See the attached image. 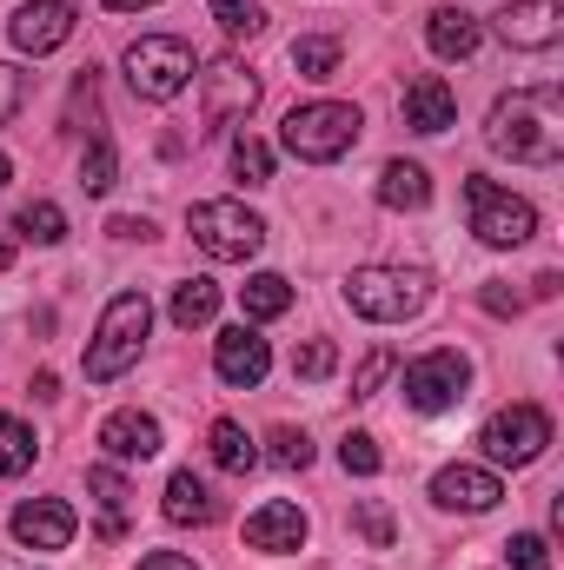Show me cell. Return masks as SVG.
I'll list each match as a JSON object with an SVG mask.
<instances>
[{
  "instance_id": "obj_1",
  "label": "cell",
  "mask_w": 564,
  "mask_h": 570,
  "mask_svg": "<svg viewBox=\"0 0 564 570\" xmlns=\"http://www.w3.org/2000/svg\"><path fill=\"white\" fill-rule=\"evenodd\" d=\"M485 140L498 146L505 159H518V166H552L564 153V94L558 87H532V94L498 100Z\"/></svg>"
},
{
  "instance_id": "obj_2",
  "label": "cell",
  "mask_w": 564,
  "mask_h": 570,
  "mask_svg": "<svg viewBox=\"0 0 564 570\" xmlns=\"http://www.w3.org/2000/svg\"><path fill=\"white\" fill-rule=\"evenodd\" d=\"M146 332H153V298H146V292H120V298L100 312V332H94V345H87V379L107 385V379H120L127 365H140Z\"/></svg>"
},
{
  "instance_id": "obj_3",
  "label": "cell",
  "mask_w": 564,
  "mask_h": 570,
  "mask_svg": "<svg viewBox=\"0 0 564 570\" xmlns=\"http://www.w3.org/2000/svg\"><path fill=\"white\" fill-rule=\"evenodd\" d=\"M359 107H346V100H312V107H292L280 127V140L292 159H305V166H332V159H346L352 146H359Z\"/></svg>"
},
{
  "instance_id": "obj_4",
  "label": "cell",
  "mask_w": 564,
  "mask_h": 570,
  "mask_svg": "<svg viewBox=\"0 0 564 570\" xmlns=\"http://www.w3.org/2000/svg\"><path fill=\"white\" fill-rule=\"evenodd\" d=\"M186 233H193V246H200L206 259H220V266H246V259L266 246V219L246 213L240 199H200V206L186 213Z\"/></svg>"
},
{
  "instance_id": "obj_5",
  "label": "cell",
  "mask_w": 564,
  "mask_h": 570,
  "mask_svg": "<svg viewBox=\"0 0 564 570\" xmlns=\"http://www.w3.org/2000/svg\"><path fill=\"white\" fill-rule=\"evenodd\" d=\"M425 298H431L425 273H406V266H366V273L346 279V305H352L359 318H372V325L412 318V312H425Z\"/></svg>"
},
{
  "instance_id": "obj_6",
  "label": "cell",
  "mask_w": 564,
  "mask_h": 570,
  "mask_svg": "<svg viewBox=\"0 0 564 570\" xmlns=\"http://www.w3.org/2000/svg\"><path fill=\"white\" fill-rule=\"evenodd\" d=\"M465 206H471V233H478L485 246H525V239L538 233V206L518 199V193H505V186L485 179V173L465 179Z\"/></svg>"
},
{
  "instance_id": "obj_7",
  "label": "cell",
  "mask_w": 564,
  "mask_h": 570,
  "mask_svg": "<svg viewBox=\"0 0 564 570\" xmlns=\"http://www.w3.org/2000/svg\"><path fill=\"white\" fill-rule=\"evenodd\" d=\"M186 80H193V47L186 40L146 33V40L127 47V87L140 100H173V94H186Z\"/></svg>"
},
{
  "instance_id": "obj_8",
  "label": "cell",
  "mask_w": 564,
  "mask_h": 570,
  "mask_svg": "<svg viewBox=\"0 0 564 570\" xmlns=\"http://www.w3.org/2000/svg\"><path fill=\"white\" fill-rule=\"evenodd\" d=\"M399 392H406V405L425 412V419L431 412H451L471 392V365H465V352H425V358L406 365V385Z\"/></svg>"
},
{
  "instance_id": "obj_9",
  "label": "cell",
  "mask_w": 564,
  "mask_h": 570,
  "mask_svg": "<svg viewBox=\"0 0 564 570\" xmlns=\"http://www.w3.org/2000/svg\"><path fill=\"white\" fill-rule=\"evenodd\" d=\"M478 444H485V458L492 464H538L545 458V444H552V419L538 412V405H505L492 425L478 431Z\"/></svg>"
},
{
  "instance_id": "obj_10",
  "label": "cell",
  "mask_w": 564,
  "mask_h": 570,
  "mask_svg": "<svg viewBox=\"0 0 564 570\" xmlns=\"http://www.w3.org/2000/svg\"><path fill=\"white\" fill-rule=\"evenodd\" d=\"M260 107V80L240 73V60H213L206 67V134H233V120H246Z\"/></svg>"
},
{
  "instance_id": "obj_11",
  "label": "cell",
  "mask_w": 564,
  "mask_h": 570,
  "mask_svg": "<svg viewBox=\"0 0 564 570\" xmlns=\"http://www.w3.org/2000/svg\"><path fill=\"white\" fill-rule=\"evenodd\" d=\"M7 33H13L20 53H54V47L74 40V0H20Z\"/></svg>"
},
{
  "instance_id": "obj_12",
  "label": "cell",
  "mask_w": 564,
  "mask_h": 570,
  "mask_svg": "<svg viewBox=\"0 0 564 570\" xmlns=\"http://www.w3.org/2000/svg\"><path fill=\"white\" fill-rule=\"evenodd\" d=\"M558 33H564V0H512L498 13V40L505 47H525V53L558 47Z\"/></svg>"
},
{
  "instance_id": "obj_13",
  "label": "cell",
  "mask_w": 564,
  "mask_h": 570,
  "mask_svg": "<svg viewBox=\"0 0 564 570\" xmlns=\"http://www.w3.org/2000/svg\"><path fill=\"white\" fill-rule=\"evenodd\" d=\"M213 372L246 392V385H260V379L273 372V352H266V338H260L253 325H233V332L213 338Z\"/></svg>"
},
{
  "instance_id": "obj_14",
  "label": "cell",
  "mask_w": 564,
  "mask_h": 570,
  "mask_svg": "<svg viewBox=\"0 0 564 570\" xmlns=\"http://www.w3.org/2000/svg\"><path fill=\"white\" fill-rule=\"evenodd\" d=\"M74 531H80V518H74V504H60V498H27V504L13 511V538H20L27 551H60V544H74Z\"/></svg>"
},
{
  "instance_id": "obj_15",
  "label": "cell",
  "mask_w": 564,
  "mask_h": 570,
  "mask_svg": "<svg viewBox=\"0 0 564 570\" xmlns=\"http://www.w3.org/2000/svg\"><path fill=\"white\" fill-rule=\"evenodd\" d=\"M431 498H438L445 511H492V504L505 498V484H498V471H478V464H445V471L431 478Z\"/></svg>"
},
{
  "instance_id": "obj_16",
  "label": "cell",
  "mask_w": 564,
  "mask_h": 570,
  "mask_svg": "<svg viewBox=\"0 0 564 570\" xmlns=\"http://www.w3.org/2000/svg\"><path fill=\"white\" fill-rule=\"evenodd\" d=\"M406 127H412V134H445V127H458V94H451L438 73L406 80Z\"/></svg>"
},
{
  "instance_id": "obj_17",
  "label": "cell",
  "mask_w": 564,
  "mask_h": 570,
  "mask_svg": "<svg viewBox=\"0 0 564 570\" xmlns=\"http://www.w3.org/2000/svg\"><path fill=\"white\" fill-rule=\"evenodd\" d=\"M246 544H253V551H273V558L299 551V544H305V511H299V504H285V498L260 504V511L246 518Z\"/></svg>"
},
{
  "instance_id": "obj_18",
  "label": "cell",
  "mask_w": 564,
  "mask_h": 570,
  "mask_svg": "<svg viewBox=\"0 0 564 570\" xmlns=\"http://www.w3.org/2000/svg\"><path fill=\"white\" fill-rule=\"evenodd\" d=\"M100 444H107L114 464H146V458H159V419H146V412H114V419L100 425Z\"/></svg>"
},
{
  "instance_id": "obj_19",
  "label": "cell",
  "mask_w": 564,
  "mask_h": 570,
  "mask_svg": "<svg viewBox=\"0 0 564 570\" xmlns=\"http://www.w3.org/2000/svg\"><path fill=\"white\" fill-rule=\"evenodd\" d=\"M379 206H392V213H425V206H431V179H425L419 159H386V173H379Z\"/></svg>"
},
{
  "instance_id": "obj_20",
  "label": "cell",
  "mask_w": 564,
  "mask_h": 570,
  "mask_svg": "<svg viewBox=\"0 0 564 570\" xmlns=\"http://www.w3.org/2000/svg\"><path fill=\"white\" fill-rule=\"evenodd\" d=\"M425 40H431L438 60H471V53H478V20H471L465 7H438L431 27H425Z\"/></svg>"
},
{
  "instance_id": "obj_21",
  "label": "cell",
  "mask_w": 564,
  "mask_h": 570,
  "mask_svg": "<svg viewBox=\"0 0 564 570\" xmlns=\"http://www.w3.org/2000/svg\"><path fill=\"white\" fill-rule=\"evenodd\" d=\"M166 518H173V524H213V518H220V498L206 491V478L173 471V478H166Z\"/></svg>"
},
{
  "instance_id": "obj_22",
  "label": "cell",
  "mask_w": 564,
  "mask_h": 570,
  "mask_svg": "<svg viewBox=\"0 0 564 570\" xmlns=\"http://www.w3.org/2000/svg\"><path fill=\"white\" fill-rule=\"evenodd\" d=\"M213 312H220V285L213 279H179L173 285V325H179V332L213 325Z\"/></svg>"
},
{
  "instance_id": "obj_23",
  "label": "cell",
  "mask_w": 564,
  "mask_h": 570,
  "mask_svg": "<svg viewBox=\"0 0 564 570\" xmlns=\"http://www.w3.org/2000/svg\"><path fill=\"white\" fill-rule=\"evenodd\" d=\"M206 444H213V464H220V471H233V478H246V471L260 464V444L246 438V425H233V419H220Z\"/></svg>"
},
{
  "instance_id": "obj_24",
  "label": "cell",
  "mask_w": 564,
  "mask_h": 570,
  "mask_svg": "<svg viewBox=\"0 0 564 570\" xmlns=\"http://www.w3.org/2000/svg\"><path fill=\"white\" fill-rule=\"evenodd\" d=\"M339 33H305V40H292V67H299V80H332L339 73Z\"/></svg>"
},
{
  "instance_id": "obj_25",
  "label": "cell",
  "mask_w": 564,
  "mask_h": 570,
  "mask_svg": "<svg viewBox=\"0 0 564 570\" xmlns=\"http://www.w3.org/2000/svg\"><path fill=\"white\" fill-rule=\"evenodd\" d=\"M240 305H246V318L260 325V318H280L285 305H292V285L280 273H253V279L240 285Z\"/></svg>"
},
{
  "instance_id": "obj_26",
  "label": "cell",
  "mask_w": 564,
  "mask_h": 570,
  "mask_svg": "<svg viewBox=\"0 0 564 570\" xmlns=\"http://www.w3.org/2000/svg\"><path fill=\"white\" fill-rule=\"evenodd\" d=\"M87 491H94V498H100V511H107L100 538H120V511H127V498H134V491H127V478H120L114 464H94V471H87Z\"/></svg>"
},
{
  "instance_id": "obj_27",
  "label": "cell",
  "mask_w": 564,
  "mask_h": 570,
  "mask_svg": "<svg viewBox=\"0 0 564 570\" xmlns=\"http://www.w3.org/2000/svg\"><path fill=\"white\" fill-rule=\"evenodd\" d=\"M13 233H20V239H33V246H60V239H67V213H60L54 199H33V206H20Z\"/></svg>"
},
{
  "instance_id": "obj_28",
  "label": "cell",
  "mask_w": 564,
  "mask_h": 570,
  "mask_svg": "<svg viewBox=\"0 0 564 570\" xmlns=\"http://www.w3.org/2000/svg\"><path fill=\"white\" fill-rule=\"evenodd\" d=\"M33 471V431L13 412H0V478H27Z\"/></svg>"
},
{
  "instance_id": "obj_29",
  "label": "cell",
  "mask_w": 564,
  "mask_h": 570,
  "mask_svg": "<svg viewBox=\"0 0 564 570\" xmlns=\"http://www.w3.org/2000/svg\"><path fill=\"white\" fill-rule=\"evenodd\" d=\"M114 179H120V153L100 134V140L80 153V186H87V193H114Z\"/></svg>"
},
{
  "instance_id": "obj_30",
  "label": "cell",
  "mask_w": 564,
  "mask_h": 570,
  "mask_svg": "<svg viewBox=\"0 0 564 570\" xmlns=\"http://www.w3.org/2000/svg\"><path fill=\"white\" fill-rule=\"evenodd\" d=\"M339 464H346L352 478H379V471H386V451H379V438H372V431H346Z\"/></svg>"
},
{
  "instance_id": "obj_31",
  "label": "cell",
  "mask_w": 564,
  "mask_h": 570,
  "mask_svg": "<svg viewBox=\"0 0 564 570\" xmlns=\"http://www.w3.org/2000/svg\"><path fill=\"white\" fill-rule=\"evenodd\" d=\"M233 179H240V186H266V179H273V153H266V140H253V134L233 140Z\"/></svg>"
},
{
  "instance_id": "obj_32",
  "label": "cell",
  "mask_w": 564,
  "mask_h": 570,
  "mask_svg": "<svg viewBox=\"0 0 564 570\" xmlns=\"http://www.w3.org/2000/svg\"><path fill=\"white\" fill-rule=\"evenodd\" d=\"M352 524H359V538H366L372 551H392V538H399V524H392V511H386L379 498H366V504L352 511Z\"/></svg>"
},
{
  "instance_id": "obj_33",
  "label": "cell",
  "mask_w": 564,
  "mask_h": 570,
  "mask_svg": "<svg viewBox=\"0 0 564 570\" xmlns=\"http://www.w3.org/2000/svg\"><path fill=\"white\" fill-rule=\"evenodd\" d=\"M213 20H220L226 40H253L260 33V7L253 0H213Z\"/></svg>"
},
{
  "instance_id": "obj_34",
  "label": "cell",
  "mask_w": 564,
  "mask_h": 570,
  "mask_svg": "<svg viewBox=\"0 0 564 570\" xmlns=\"http://www.w3.org/2000/svg\"><path fill=\"white\" fill-rule=\"evenodd\" d=\"M332 365H339V352H332V338H312V345H299V358H292V372H299L305 385H319V379H332Z\"/></svg>"
},
{
  "instance_id": "obj_35",
  "label": "cell",
  "mask_w": 564,
  "mask_h": 570,
  "mask_svg": "<svg viewBox=\"0 0 564 570\" xmlns=\"http://www.w3.org/2000/svg\"><path fill=\"white\" fill-rule=\"evenodd\" d=\"M505 564L512 570H552V544H545L538 531H518V538L505 544Z\"/></svg>"
},
{
  "instance_id": "obj_36",
  "label": "cell",
  "mask_w": 564,
  "mask_h": 570,
  "mask_svg": "<svg viewBox=\"0 0 564 570\" xmlns=\"http://www.w3.org/2000/svg\"><path fill=\"white\" fill-rule=\"evenodd\" d=\"M273 458H280L285 471H305V464H312V438H305V431H292V425H280V431H273Z\"/></svg>"
},
{
  "instance_id": "obj_37",
  "label": "cell",
  "mask_w": 564,
  "mask_h": 570,
  "mask_svg": "<svg viewBox=\"0 0 564 570\" xmlns=\"http://www.w3.org/2000/svg\"><path fill=\"white\" fill-rule=\"evenodd\" d=\"M478 305H485L492 318H518V312H525V292H512L505 279H485L478 285Z\"/></svg>"
},
{
  "instance_id": "obj_38",
  "label": "cell",
  "mask_w": 564,
  "mask_h": 570,
  "mask_svg": "<svg viewBox=\"0 0 564 570\" xmlns=\"http://www.w3.org/2000/svg\"><path fill=\"white\" fill-rule=\"evenodd\" d=\"M20 94H27V73L20 67H0V127L20 114Z\"/></svg>"
},
{
  "instance_id": "obj_39",
  "label": "cell",
  "mask_w": 564,
  "mask_h": 570,
  "mask_svg": "<svg viewBox=\"0 0 564 570\" xmlns=\"http://www.w3.org/2000/svg\"><path fill=\"white\" fill-rule=\"evenodd\" d=\"M386 372H392V352H372V358H366V365H359V379H352V392H359V399H372V392H379V379H386Z\"/></svg>"
},
{
  "instance_id": "obj_40",
  "label": "cell",
  "mask_w": 564,
  "mask_h": 570,
  "mask_svg": "<svg viewBox=\"0 0 564 570\" xmlns=\"http://www.w3.org/2000/svg\"><path fill=\"white\" fill-rule=\"evenodd\" d=\"M140 570H200V564H193V558H179V551H153Z\"/></svg>"
},
{
  "instance_id": "obj_41",
  "label": "cell",
  "mask_w": 564,
  "mask_h": 570,
  "mask_svg": "<svg viewBox=\"0 0 564 570\" xmlns=\"http://www.w3.org/2000/svg\"><path fill=\"white\" fill-rule=\"evenodd\" d=\"M532 298H558V273H538L532 279Z\"/></svg>"
},
{
  "instance_id": "obj_42",
  "label": "cell",
  "mask_w": 564,
  "mask_h": 570,
  "mask_svg": "<svg viewBox=\"0 0 564 570\" xmlns=\"http://www.w3.org/2000/svg\"><path fill=\"white\" fill-rule=\"evenodd\" d=\"M100 7H114V13H134V7H159V0H100Z\"/></svg>"
},
{
  "instance_id": "obj_43",
  "label": "cell",
  "mask_w": 564,
  "mask_h": 570,
  "mask_svg": "<svg viewBox=\"0 0 564 570\" xmlns=\"http://www.w3.org/2000/svg\"><path fill=\"white\" fill-rule=\"evenodd\" d=\"M7 266H13V246H7V239H0V273H7Z\"/></svg>"
},
{
  "instance_id": "obj_44",
  "label": "cell",
  "mask_w": 564,
  "mask_h": 570,
  "mask_svg": "<svg viewBox=\"0 0 564 570\" xmlns=\"http://www.w3.org/2000/svg\"><path fill=\"white\" fill-rule=\"evenodd\" d=\"M7 179H13V166H7V153H0V186H7Z\"/></svg>"
}]
</instances>
